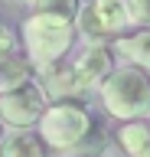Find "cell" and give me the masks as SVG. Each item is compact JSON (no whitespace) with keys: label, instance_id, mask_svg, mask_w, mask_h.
<instances>
[{"label":"cell","instance_id":"13","mask_svg":"<svg viewBox=\"0 0 150 157\" xmlns=\"http://www.w3.org/2000/svg\"><path fill=\"white\" fill-rule=\"evenodd\" d=\"M0 137H3V121H0Z\"/></svg>","mask_w":150,"mask_h":157},{"label":"cell","instance_id":"8","mask_svg":"<svg viewBox=\"0 0 150 157\" xmlns=\"http://www.w3.org/2000/svg\"><path fill=\"white\" fill-rule=\"evenodd\" d=\"M114 52L124 62L150 69V26H140V29H130V33L118 36L114 39Z\"/></svg>","mask_w":150,"mask_h":157},{"label":"cell","instance_id":"9","mask_svg":"<svg viewBox=\"0 0 150 157\" xmlns=\"http://www.w3.org/2000/svg\"><path fill=\"white\" fill-rule=\"evenodd\" d=\"M118 144H121V151H124L127 157H150V121L147 118L121 121Z\"/></svg>","mask_w":150,"mask_h":157},{"label":"cell","instance_id":"10","mask_svg":"<svg viewBox=\"0 0 150 157\" xmlns=\"http://www.w3.org/2000/svg\"><path fill=\"white\" fill-rule=\"evenodd\" d=\"M33 10H56V13H65V17L79 20L82 7H85V0H30Z\"/></svg>","mask_w":150,"mask_h":157},{"label":"cell","instance_id":"6","mask_svg":"<svg viewBox=\"0 0 150 157\" xmlns=\"http://www.w3.org/2000/svg\"><path fill=\"white\" fill-rule=\"evenodd\" d=\"M72 75L79 82V92L88 95V92H98L104 85V78L114 72V43H104V39H88V46L82 49L79 56L69 62Z\"/></svg>","mask_w":150,"mask_h":157},{"label":"cell","instance_id":"11","mask_svg":"<svg viewBox=\"0 0 150 157\" xmlns=\"http://www.w3.org/2000/svg\"><path fill=\"white\" fill-rule=\"evenodd\" d=\"M20 43H23V39L16 36V29H13L10 23H7V20L0 17V56H13Z\"/></svg>","mask_w":150,"mask_h":157},{"label":"cell","instance_id":"12","mask_svg":"<svg viewBox=\"0 0 150 157\" xmlns=\"http://www.w3.org/2000/svg\"><path fill=\"white\" fill-rule=\"evenodd\" d=\"M130 13H134V23H150V0H127Z\"/></svg>","mask_w":150,"mask_h":157},{"label":"cell","instance_id":"1","mask_svg":"<svg viewBox=\"0 0 150 157\" xmlns=\"http://www.w3.org/2000/svg\"><path fill=\"white\" fill-rule=\"evenodd\" d=\"M75 33H79V23L65 13H56V10H30V17L20 23L23 52L36 72L59 66L72 52Z\"/></svg>","mask_w":150,"mask_h":157},{"label":"cell","instance_id":"4","mask_svg":"<svg viewBox=\"0 0 150 157\" xmlns=\"http://www.w3.org/2000/svg\"><path fill=\"white\" fill-rule=\"evenodd\" d=\"M49 105H52V95L46 92L42 78L33 75L23 85L0 95V121L7 128H36Z\"/></svg>","mask_w":150,"mask_h":157},{"label":"cell","instance_id":"3","mask_svg":"<svg viewBox=\"0 0 150 157\" xmlns=\"http://www.w3.org/2000/svg\"><path fill=\"white\" fill-rule=\"evenodd\" d=\"M36 131H39L42 141L49 144V151L65 154V151L82 147L91 137V131H95V115H91L82 101H75V98H59V101H52V105L46 108V115L39 118Z\"/></svg>","mask_w":150,"mask_h":157},{"label":"cell","instance_id":"5","mask_svg":"<svg viewBox=\"0 0 150 157\" xmlns=\"http://www.w3.org/2000/svg\"><path fill=\"white\" fill-rule=\"evenodd\" d=\"M75 23L88 39H118L137 26L127 0H85Z\"/></svg>","mask_w":150,"mask_h":157},{"label":"cell","instance_id":"14","mask_svg":"<svg viewBox=\"0 0 150 157\" xmlns=\"http://www.w3.org/2000/svg\"><path fill=\"white\" fill-rule=\"evenodd\" d=\"M124 157H127V154H124Z\"/></svg>","mask_w":150,"mask_h":157},{"label":"cell","instance_id":"7","mask_svg":"<svg viewBox=\"0 0 150 157\" xmlns=\"http://www.w3.org/2000/svg\"><path fill=\"white\" fill-rule=\"evenodd\" d=\"M0 157H49V144L33 128H10L0 137Z\"/></svg>","mask_w":150,"mask_h":157},{"label":"cell","instance_id":"2","mask_svg":"<svg viewBox=\"0 0 150 157\" xmlns=\"http://www.w3.org/2000/svg\"><path fill=\"white\" fill-rule=\"evenodd\" d=\"M98 95H101L104 111L118 121L150 118V69L134 66V62H121L104 78Z\"/></svg>","mask_w":150,"mask_h":157}]
</instances>
